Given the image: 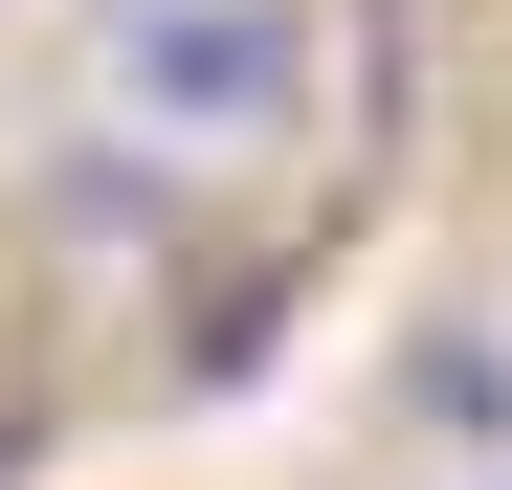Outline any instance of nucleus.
Wrapping results in <instances>:
<instances>
[{
	"label": "nucleus",
	"mask_w": 512,
	"mask_h": 490,
	"mask_svg": "<svg viewBox=\"0 0 512 490\" xmlns=\"http://www.w3.org/2000/svg\"><path fill=\"white\" fill-rule=\"evenodd\" d=\"M112 90L179 156H245V134L312 112V23H290V0H112Z\"/></svg>",
	"instance_id": "nucleus-1"
},
{
	"label": "nucleus",
	"mask_w": 512,
	"mask_h": 490,
	"mask_svg": "<svg viewBox=\"0 0 512 490\" xmlns=\"http://www.w3.org/2000/svg\"><path fill=\"white\" fill-rule=\"evenodd\" d=\"M401 401H423L446 446H490V424H512V357H490V335H423V357H401Z\"/></svg>",
	"instance_id": "nucleus-2"
}]
</instances>
